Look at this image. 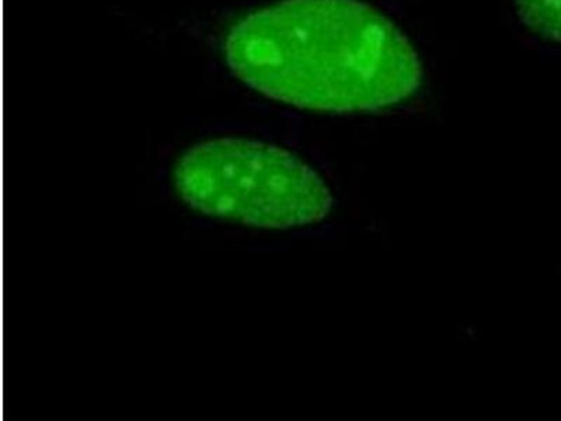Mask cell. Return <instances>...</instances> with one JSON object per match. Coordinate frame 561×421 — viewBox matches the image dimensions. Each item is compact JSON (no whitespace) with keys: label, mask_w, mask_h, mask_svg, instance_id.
I'll return each mask as SVG.
<instances>
[{"label":"cell","mask_w":561,"mask_h":421,"mask_svg":"<svg viewBox=\"0 0 561 421\" xmlns=\"http://www.w3.org/2000/svg\"><path fill=\"white\" fill-rule=\"evenodd\" d=\"M230 70L255 92L310 112H379L417 93L423 64L386 14L360 0H279L229 30Z\"/></svg>","instance_id":"1"},{"label":"cell","mask_w":561,"mask_h":421,"mask_svg":"<svg viewBox=\"0 0 561 421\" xmlns=\"http://www.w3.org/2000/svg\"><path fill=\"white\" fill-rule=\"evenodd\" d=\"M174 185L198 213L254 228L307 227L333 207L328 185L302 159L250 139H210L185 150Z\"/></svg>","instance_id":"2"},{"label":"cell","mask_w":561,"mask_h":421,"mask_svg":"<svg viewBox=\"0 0 561 421\" xmlns=\"http://www.w3.org/2000/svg\"><path fill=\"white\" fill-rule=\"evenodd\" d=\"M515 12L530 33L561 44V0H514Z\"/></svg>","instance_id":"3"}]
</instances>
